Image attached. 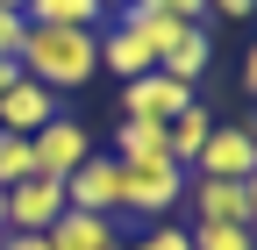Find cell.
Here are the masks:
<instances>
[{"instance_id":"3","label":"cell","mask_w":257,"mask_h":250,"mask_svg":"<svg viewBox=\"0 0 257 250\" xmlns=\"http://www.w3.org/2000/svg\"><path fill=\"white\" fill-rule=\"evenodd\" d=\"M193 165H200V179H257V136H250V121H214Z\"/></svg>"},{"instance_id":"18","label":"cell","mask_w":257,"mask_h":250,"mask_svg":"<svg viewBox=\"0 0 257 250\" xmlns=\"http://www.w3.org/2000/svg\"><path fill=\"white\" fill-rule=\"evenodd\" d=\"M128 250H193V243H186L179 222H150V236H143V243H128Z\"/></svg>"},{"instance_id":"12","label":"cell","mask_w":257,"mask_h":250,"mask_svg":"<svg viewBox=\"0 0 257 250\" xmlns=\"http://www.w3.org/2000/svg\"><path fill=\"white\" fill-rule=\"evenodd\" d=\"M207 65H214V36H207V22H193L186 36H179L165 57H157V72L179 79V86H200V79H207Z\"/></svg>"},{"instance_id":"6","label":"cell","mask_w":257,"mask_h":250,"mask_svg":"<svg viewBox=\"0 0 257 250\" xmlns=\"http://www.w3.org/2000/svg\"><path fill=\"white\" fill-rule=\"evenodd\" d=\"M64 207H79V214H114V222H121V165L93 150V158L64 179Z\"/></svg>"},{"instance_id":"10","label":"cell","mask_w":257,"mask_h":250,"mask_svg":"<svg viewBox=\"0 0 257 250\" xmlns=\"http://www.w3.org/2000/svg\"><path fill=\"white\" fill-rule=\"evenodd\" d=\"M43 243H50V250H114L121 229H114V214H79V207H64L57 222L43 229Z\"/></svg>"},{"instance_id":"13","label":"cell","mask_w":257,"mask_h":250,"mask_svg":"<svg viewBox=\"0 0 257 250\" xmlns=\"http://www.w3.org/2000/svg\"><path fill=\"white\" fill-rule=\"evenodd\" d=\"M22 22H29V29H107L100 0H29Z\"/></svg>"},{"instance_id":"22","label":"cell","mask_w":257,"mask_h":250,"mask_svg":"<svg viewBox=\"0 0 257 250\" xmlns=\"http://www.w3.org/2000/svg\"><path fill=\"white\" fill-rule=\"evenodd\" d=\"M0 250H50L43 236H0Z\"/></svg>"},{"instance_id":"7","label":"cell","mask_w":257,"mask_h":250,"mask_svg":"<svg viewBox=\"0 0 257 250\" xmlns=\"http://www.w3.org/2000/svg\"><path fill=\"white\" fill-rule=\"evenodd\" d=\"M64 214V179H22V186H8V236H43L50 222Z\"/></svg>"},{"instance_id":"14","label":"cell","mask_w":257,"mask_h":250,"mask_svg":"<svg viewBox=\"0 0 257 250\" xmlns=\"http://www.w3.org/2000/svg\"><path fill=\"white\" fill-rule=\"evenodd\" d=\"M207 129H214V114H207L200 100H193V107H186L179 121H165V158H172V165L186 172L193 158H200V143H207Z\"/></svg>"},{"instance_id":"8","label":"cell","mask_w":257,"mask_h":250,"mask_svg":"<svg viewBox=\"0 0 257 250\" xmlns=\"http://www.w3.org/2000/svg\"><path fill=\"white\" fill-rule=\"evenodd\" d=\"M193 214L200 222L250 229L257 222V179H193Z\"/></svg>"},{"instance_id":"1","label":"cell","mask_w":257,"mask_h":250,"mask_svg":"<svg viewBox=\"0 0 257 250\" xmlns=\"http://www.w3.org/2000/svg\"><path fill=\"white\" fill-rule=\"evenodd\" d=\"M15 65H22V79H36L43 93L64 100L100 72V29H29Z\"/></svg>"},{"instance_id":"16","label":"cell","mask_w":257,"mask_h":250,"mask_svg":"<svg viewBox=\"0 0 257 250\" xmlns=\"http://www.w3.org/2000/svg\"><path fill=\"white\" fill-rule=\"evenodd\" d=\"M22 179H36V150H29V136H0V193Z\"/></svg>"},{"instance_id":"2","label":"cell","mask_w":257,"mask_h":250,"mask_svg":"<svg viewBox=\"0 0 257 250\" xmlns=\"http://www.w3.org/2000/svg\"><path fill=\"white\" fill-rule=\"evenodd\" d=\"M121 165V158H114ZM186 200V172L172 158L157 165H121V214H143V222H165V214Z\"/></svg>"},{"instance_id":"21","label":"cell","mask_w":257,"mask_h":250,"mask_svg":"<svg viewBox=\"0 0 257 250\" xmlns=\"http://www.w3.org/2000/svg\"><path fill=\"white\" fill-rule=\"evenodd\" d=\"M207 15H221V22H250L257 0H207Z\"/></svg>"},{"instance_id":"17","label":"cell","mask_w":257,"mask_h":250,"mask_svg":"<svg viewBox=\"0 0 257 250\" xmlns=\"http://www.w3.org/2000/svg\"><path fill=\"white\" fill-rule=\"evenodd\" d=\"M186 243H193V250H257L250 229H229V222H193Z\"/></svg>"},{"instance_id":"23","label":"cell","mask_w":257,"mask_h":250,"mask_svg":"<svg viewBox=\"0 0 257 250\" xmlns=\"http://www.w3.org/2000/svg\"><path fill=\"white\" fill-rule=\"evenodd\" d=\"M15 79H22V65H15V57H0V93H8Z\"/></svg>"},{"instance_id":"25","label":"cell","mask_w":257,"mask_h":250,"mask_svg":"<svg viewBox=\"0 0 257 250\" xmlns=\"http://www.w3.org/2000/svg\"><path fill=\"white\" fill-rule=\"evenodd\" d=\"M0 236H8V193H0Z\"/></svg>"},{"instance_id":"9","label":"cell","mask_w":257,"mask_h":250,"mask_svg":"<svg viewBox=\"0 0 257 250\" xmlns=\"http://www.w3.org/2000/svg\"><path fill=\"white\" fill-rule=\"evenodd\" d=\"M57 93H43L36 79H15L8 93H0V136H36L43 121H57Z\"/></svg>"},{"instance_id":"26","label":"cell","mask_w":257,"mask_h":250,"mask_svg":"<svg viewBox=\"0 0 257 250\" xmlns=\"http://www.w3.org/2000/svg\"><path fill=\"white\" fill-rule=\"evenodd\" d=\"M0 8H8V15H22V8H29V0H0Z\"/></svg>"},{"instance_id":"20","label":"cell","mask_w":257,"mask_h":250,"mask_svg":"<svg viewBox=\"0 0 257 250\" xmlns=\"http://www.w3.org/2000/svg\"><path fill=\"white\" fill-rule=\"evenodd\" d=\"M22 36H29V22L0 8V57H15V50H22Z\"/></svg>"},{"instance_id":"27","label":"cell","mask_w":257,"mask_h":250,"mask_svg":"<svg viewBox=\"0 0 257 250\" xmlns=\"http://www.w3.org/2000/svg\"><path fill=\"white\" fill-rule=\"evenodd\" d=\"M114 250H128V243H114Z\"/></svg>"},{"instance_id":"19","label":"cell","mask_w":257,"mask_h":250,"mask_svg":"<svg viewBox=\"0 0 257 250\" xmlns=\"http://www.w3.org/2000/svg\"><path fill=\"white\" fill-rule=\"evenodd\" d=\"M150 15H172V22H207V0H143Z\"/></svg>"},{"instance_id":"15","label":"cell","mask_w":257,"mask_h":250,"mask_svg":"<svg viewBox=\"0 0 257 250\" xmlns=\"http://www.w3.org/2000/svg\"><path fill=\"white\" fill-rule=\"evenodd\" d=\"M114 158H121V165H157V158H165V129H157V121H128V114H121Z\"/></svg>"},{"instance_id":"4","label":"cell","mask_w":257,"mask_h":250,"mask_svg":"<svg viewBox=\"0 0 257 250\" xmlns=\"http://www.w3.org/2000/svg\"><path fill=\"white\" fill-rule=\"evenodd\" d=\"M29 150H36V172H43V179H72V172L93 158V136H86V121L57 114V121H43V129L29 136Z\"/></svg>"},{"instance_id":"5","label":"cell","mask_w":257,"mask_h":250,"mask_svg":"<svg viewBox=\"0 0 257 250\" xmlns=\"http://www.w3.org/2000/svg\"><path fill=\"white\" fill-rule=\"evenodd\" d=\"M186 107H193V86H179L165 72H143V79L121 86V114L128 121H157V129H165V121H179Z\"/></svg>"},{"instance_id":"11","label":"cell","mask_w":257,"mask_h":250,"mask_svg":"<svg viewBox=\"0 0 257 250\" xmlns=\"http://www.w3.org/2000/svg\"><path fill=\"white\" fill-rule=\"evenodd\" d=\"M100 72H114V79L128 86V79L157 72V57H150V43H143L128 22H107V29H100Z\"/></svg>"},{"instance_id":"24","label":"cell","mask_w":257,"mask_h":250,"mask_svg":"<svg viewBox=\"0 0 257 250\" xmlns=\"http://www.w3.org/2000/svg\"><path fill=\"white\" fill-rule=\"evenodd\" d=\"M121 8H128V0H100V15H107V22H114V15H121Z\"/></svg>"}]
</instances>
